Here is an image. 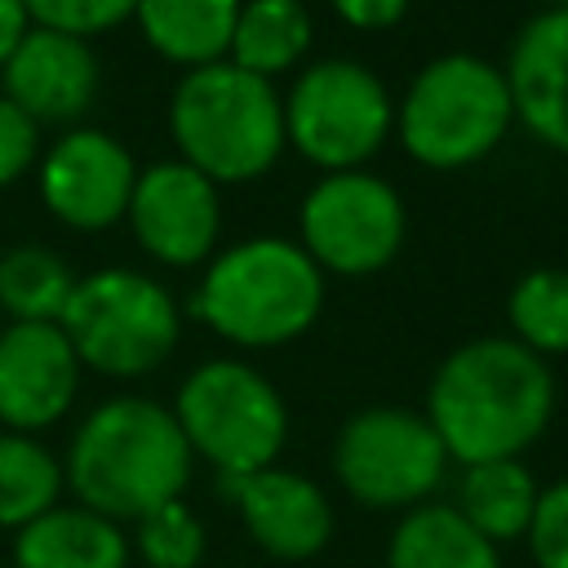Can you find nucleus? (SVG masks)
<instances>
[{"instance_id": "20e7f679", "label": "nucleus", "mask_w": 568, "mask_h": 568, "mask_svg": "<svg viewBox=\"0 0 568 568\" xmlns=\"http://www.w3.org/2000/svg\"><path fill=\"white\" fill-rule=\"evenodd\" d=\"M169 133L178 142V160L200 169L209 182H253L288 146L284 98L262 75L209 62L178 80L169 98Z\"/></svg>"}, {"instance_id": "c85d7f7f", "label": "nucleus", "mask_w": 568, "mask_h": 568, "mask_svg": "<svg viewBox=\"0 0 568 568\" xmlns=\"http://www.w3.org/2000/svg\"><path fill=\"white\" fill-rule=\"evenodd\" d=\"M328 4L355 31H390L408 13V0H328Z\"/></svg>"}, {"instance_id": "4468645a", "label": "nucleus", "mask_w": 568, "mask_h": 568, "mask_svg": "<svg viewBox=\"0 0 568 568\" xmlns=\"http://www.w3.org/2000/svg\"><path fill=\"white\" fill-rule=\"evenodd\" d=\"M98 53L89 40L31 27L0 67V93L36 124H75L98 98Z\"/></svg>"}, {"instance_id": "aec40b11", "label": "nucleus", "mask_w": 568, "mask_h": 568, "mask_svg": "<svg viewBox=\"0 0 568 568\" xmlns=\"http://www.w3.org/2000/svg\"><path fill=\"white\" fill-rule=\"evenodd\" d=\"M311 49V13L302 0H240V18L231 31L226 62L275 80L302 62Z\"/></svg>"}, {"instance_id": "5701e85b", "label": "nucleus", "mask_w": 568, "mask_h": 568, "mask_svg": "<svg viewBox=\"0 0 568 568\" xmlns=\"http://www.w3.org/2000/svg\"><path fill=\"white\" fill-rule=\"evenodd\" d=\"M62 488L58 457L31 435H0V528H27L53 510Z\"/></svg>"}, {"instance_id": "a878e982", "label": "nucleus", "mask_w": 568, "mask_h": 568, "mask_svg": "<svg viewBox=\"0 0 568 568\" xmlns=\"http://www.w3.org/2000/svg\"><path fill=\"white\" fill-rule=\"evenodd\" d=\"M31 13V27L62 31L75 40H93L102 31H115L133 18L138 0H22Z\"/></svg>"}, {"instance_id": "412c9836", "label": "nucleus", "mask_w": 568, "mask_h": 568, "mask_svg": "<svg viewBox=\"0 0 568 568\" xmlns=\"http://www.w3.org/2000/svg\"><path fill=\"white\" fill-rule=\"evenodd\" d=\"M390 568H497V550L457 506H413L390 532Z\"/></svg>"}, {"instance_id": "423d86ee", "label": "nucleus", "mask_w": 568, "mask_h": 568, "mask_svg": "<svg viewBox=\"0 0 568 568\" xmlns=\"http://www.w3.org/2000/svg\"><path fill=\"white\" fill-rule=\"evenodd\" d=\"M80 368L106 377H142L160 368L182 333V315L164 284L129 266H102L75 280L58 320Z\"/></svg>"}, {"instance_id": "f03ea898", "label": "nucleus", "mask_w": 568, "mask_h": 568, "mask_svg": "<svg viewBox=\"0 0 568 568\" xmlns=\"http://www.w3.org/2000/svg\"><path fill=\"white\" fill-rule=\"evenodd\" d=\"M191 444L173 417L155 399L120 395L98 404L67 453L62 479L80 497L84 510L102 519H142L182 497L191 479Z\"/></svg>"}, {"instance_id": "0eeeda50", "label": "nucleus", "mask_w": 568, "mask_h": 568, "mask_svg": "<svg viewBox=\"0 0 568 568\" xmlns=\"http://www.w3.org/2000/svg\"><path fill=\"white\" fill-rule=\"evenodd\" d=\"M173 417L191 453H200L222 479H240L275 466L288 435V408L280 390L240 359L200 364L178 386Z\"/></svg>"}, {"instance_id": "7ed1b4c3", "label": "nucleus", "mask_w": 568, "mask_h": 568, "mask_svg": "<svg viewBox=\"0 0 568 568\" xmlns=\"http://www.w3.org/2000/svg\"><path fill=\"white\" fill-rule=\"evenodd\" d=\"M191 311L235 346H284L320 320L324 271L297 240L253 235L209 257Z\"/></svg>"}, {"instance_id": "f3484780", "label": "nucleus", "mask_w": 568, "mask_h": 568, "mask_svg": "<svg viewBox=\"0 0 568 568\" xmlns=\"http://www.w3.org/2000/svg\"><path fill=\"white\" fill-rule=\"evenodd\" d=\"M18 568H129V541L115 519H102L84 506H53L27 528L13 546Z\"/></svg>"}, {"instance_id": "1a4fd4ad", "label": "nucleus", "mask_w": 568, "mask_h": 568, "mask_svg": "<svg viewBox=\"0 0 568 568\" xmlns=\"http://www.w3.org/2000/svg\"><path fill=\"white\" fill-rule=\"evenodd\" d=\"M297 244L320 271L333 275H373L395 262L408 235V213L399 191L368 173H324L297 209Z\"/></svg>"}, {"instance_id": "7c9ffc66", "label": "nucleus", "mask_w": 568, "mask_h": 568, "mask_svg": "<svg viewBox=\"0 0 568 568\" xmlns=\"http://www.w3.org/2000/svg\"><path fill=\"white\" fill-rule=\"evenodd\" d=\"M546 9H568V0H546Z\"/></svg>"}, {"instance_id": "393cba45", "label": "nucleus", "mask_w": 568, "mask_h": 568, "mask_svg": "<svg viewBox=\"0 0 568 568\" xmlns=\"http://www.w3.org/2000/svg\"><path fill=\"white\" fill-rule=\"evenodd\" d=\"M138 555L146 568H195L204 559V528L182 497L138 519Z\"/></svg>"}, {"instance_id": "ddd939ff", "label": "nucleus", "mask_w": 568, "mask_h": 568, "mask_svg": "<svg viewBox=\"0 0 568 568\" xmlns=\"http://www.w3.org/2000/svg\"><path fill=\"white\" fill-rule=\"evenodd\" d=\"M80 390V359L58 324L0 328V422L13 435L53 426Z\"/></svg>"}, {"instance_id": "c756f323", "label": "nucleus", "mask_w": 568, "mask_h": 568, "mask_svg": "<svg viewBox=\"0 0 568 568\" xmlns=\"http://www.w3.org/2000/svg\"><path fill=\"white\" fill-rule=\"evenodd\" d=\"M31 31V13L22 0H0V67L13 58V49L22 44V36Z\"/></svg>"}, {"instance_id": "4be33fe9", "label": "nucleus", "mask_w": 568, "mask_h": 568, "mask_svg": "<svg viewBox=\"0 0 568 568\" xmlns=\"http://www.w3.org/2000/svg\"><path fill=\"white\" fill-rule=\"evenodd\" d=\"M75 275L44 244H13L0 253V311L13 324H58Z\"/></svg>"}, {"instance_id": "9b49d317", "label": "nucleus", "mask_w": 568, "mask_h": 568, "mask_svg": "<svg viewBox=\"0 0 568 568\" xmlns=\"http://www.w3.org/2000/svg\"><path fill=\"white\" fill-rule=\"evenodd\" d=\"M124 222L138 248L160 266H200L213 257L222 235L217 182L186 160H155L138 169Z\"/></svg>"}, {"instance_id": "39448f33", "label": "nucleus", "mask_w": 568, "mask_h": 568, "mask_svg": "<svg viewBox=\"0 0 568 568\" xmlns=\"http://www.w3.org/2000/svg\"><path fill=\"white\" fill-rule=\"evenodd\" d=\"M515 124L506 71L475 53L430 58L404 102H395V133L422 169H466L488 160Z\"/></svg>"}, {"instance_id": "a211bd4d", "label": "nucleus", "mask_w": 568, "mask_h": 568, "mask_svg": "<svg viewBox=\"0 0 568 568\" xmlns=\"http://www.w3.org/2000/svg\"><path fill=\"white\" fill-rule=\"evenodd\" d=\"M240 18V0H138L133 22L142 40L186 71L226 62L231 31Z\"/></svg>"}, {"instance_id": "bb28decb", "label": "nucleus", "mask_w": 568, "mask_h": 568, "mask_svg": "<svg viewBox=\"0 0 568 568\" xmlns=\"http://www.w3.org/2000/svg\"><path fill=\"white\" fill-rule=\"evenodd\" d=\"M528 546L537 568H568V479L550 484L537 497L532 524H528Z\"/></svg>"}, {"instance_id": "2eb2a0df", "label": "nucleus", "mask_w": 568, "mask_h": 568, "mask_svg": "<svg viewBox=\"0 0 568 568\" xmlns=\"http://www.w3.org/2000/svg\"><path fill=\"white\" fill-rule=\"evenodd\" d=\"M222 479V475H217ZM222 493L240 506L253 541L275 559H311L333 537V506L320 484L266 466L257 475L222 479Z\"/></svg>"}, {"instance_id": "6ab92c4d", "label": "nucleus", "mask_w": 568, "mask_h": 568, "mask_svg": "<svg viewBox=\"0 0 568 568\" xmlns=\"http://www.w3.org/2000/svg\"><path fill=\"white\" fill-rule=\"evenodd\" d=\"M537 479L519 457H501V462H475L466 466L462 484H457V510L462 519L484 532L488 541H510L524 537L537 510Z\"/></svg>"}, {"instance_id": "b1692460", "label": "nucleus", "mask_w": 568, "mask_h": 568, "mask_svg": "<svg viewBox=\"0 0 568 568\" xmlns=\"http://www.w3.org/2000/svg\"><path fill=\"white\" fill-rule=\"evenodd\" d=\"M515 342L532 355H568V266L528 271L506 302Z\"/></svg>"}, {"instance_id": "6e6552de", "label": "nucleus", "mask_w": 568, "mask_h": 568, "mask_svg": "<svg viewBox=\"0 0 568 568\" xmlns=\"http://www.w3.org/2000/svg\"><path fill=\"white\" fill-rule=\"evenodd\" d=\"M395 129L386 84L355 58L311 62L284 98V142L324 173L364 169Z\"/></svg>"}, {"instance_id": "f257e3e1", "label": "nucleus", "mask_w": 568, "mask_h": 568, "mask_svg": "<svg viewBox=\"0 0 568 568\" xmlns=\"http://www.w3.org/2000/svg\"><path fill=\"white\" fill-rule=\"evenodd\" d=\"M555 377L515 337H475L444 355L426 390V422L462 466L519 457L550 426Z\"/></svg>"}, {"instance_id": "cd10ccee", "label": "nucleus", "mask_w": 568, "mask_h": 568, "mask_svg": "<svg viewBox=\"0 0 568 568\" xmlns=\"http://www.w3.org/2000/svg\"><path fill=\"white\" fill-rule=\"evenodd\" d=\"M40 155V124L0 93V186L18 182Z\"/></svg>"}, {"instance_id": "dca6fc26", "label": "nucleus", "mask_w": 568, "mask_h": 568, "mask_svg": "<svg viewBox=\"0 0 568 568\" xmlns=\"http://www.w3.org/2000/svg\"><path fill=\"white\" fill-rule=\"evenodd\" d=\"M515 120L550 151L568 155V9L532 13L506 58Z\"/></svg>"}, {"instance_id": "9d476101", "label": "nucleus", "mask_w": 568, "mask_h": 568, "mask_svg": "<svg viewBox=\"0 0 568 568\" xmlns=\"http://www.w3.org/2000/svg\"><path fill=\"white\" fill-rule=\"evenodd\" d=\"M444 444L426 413L408 408H359L346 417L333 444V470L342 488L373 510L417 506L444 479Z\"/></svg>"}, {"instance_id": "f8f14e48", "label": "nucleus", "mask_w": 568, "mask_h": 568, "mask_svg": "<svg viewBox=\"0 0 568 568\" xmlns=\"http://www.w3.org/2000/svg\"><path fill=\"white\" fill-rule=\"evenodd\" d=\"M40 200L71 231H106L124 222L138 164L106 129L75 124L40 160Z\"/></svg>"}]
</instances>
